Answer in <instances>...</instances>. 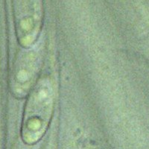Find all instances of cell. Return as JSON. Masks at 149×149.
I'll list each match as a JSON object with an SVG mask.
<instances>
[{
  "label": "cell",
  "instance_id": "6da1fadb",
  "mask_svg": "<svg viewBox=\"0 0 149 149\" xmlns=\"http://www.w3.org/2000/svg\"><path fill=\"white\" fill-rule=\"evenodd\" d=\"M52 84L44 78L36 84L29 94L22 124V138L31 146L44 135L52 117L54 102Z\"/></svg>",
  "mask_w": 149,
  "mask_h": 149
},
{
  "label": "cell",
  "instance_id": "7a4b0ae2",
  "mask_svg": "<svg viewBox=\"0 0 149 149\" xmlns=\"http://www.w3.org/2000/svg\"><path fill=\"white\" fill-rule=\"evenodd\" d=\"M16 17V31L20 44L30 47L37 40L42 20V6L39 1L21 2Z\"/></svg>",
  "mask_w": 149,
  "mask_h": 149
},
{
  "label": "cell",
  "instance_id": "3957f363",
  "mask_svg": "<svg viewBox=\"0 0 149 149\" xmlns=\"http://www.w3.org/2000/svg\"><path fill=\"white\" fill-rule=\"evenodd\" d=\"M39 65L38 55L33 50L26 51L19 57L12 74V87L17 96L26 95L32 87Z\"/></svg>",
  "mask_w": 149,
  "mask_h": 149
}]
</instances>
